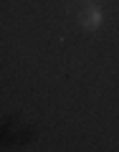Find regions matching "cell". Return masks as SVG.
<instances>
[{
	"label": "cell",
	"mask_w": 119,
	"mask_h": 152,
	"mask_svg": "<svg viewBox=\"0 0 119 152\" xmlns=\"http://www.w3.org/2000/svg\"><path fill=\"white\" fill-rule=\"evenodd\" d=\"M101 20H104V15H101V10H99V8H89L86 15H84V26H86L89 31L99 28V26H101Z\"/></svg>",
	"instance_id": "1"
}]
</instances>
